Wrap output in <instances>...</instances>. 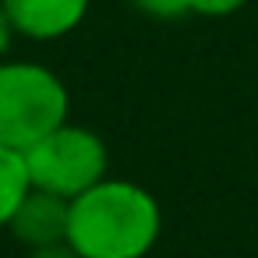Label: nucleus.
<instances>
[{
	"instance_id": "f03ea898",
	"label": "nucleus",
	"mask_w": 258,
	"mask_h": 258,
	"mask_svg": "<svg viewBox=\"0 0 258 258\" xmlns=\"http://www.w3.org/2000/svg\"><path fill=\"white\" fill-rule=\"evenodd\" d=\"M71 96L64 78L36 60H0V145L32 149L68 124Z\"/></svg>"
},
{
	"instance_id": "1a4fd4ad",
	"label": "nucleus",
	"mask_w": 258,
	"mask_h": 258,
	"mask_svg": "<svg viewBox=\"0 0 258 258\" xmlns=\"http://www.w3.org/2000/svg\"><path fill=\"white\" fill-rule=\"evenodd\" d=\"M15 36H18V32H15V25H11V18H8V11H4V4H0V57L11 50Z\"/></svg>"
},
{
	"instance_id": "f257e3e1",
	"label": "nucleus",
	"mask_w": 258,
	"mask_h": 258,
	"mask_svg": "<svg viewBox=\"0 0 258 258\" xmlns=\"http://www.w3.org/2000/svg\"><path fill=\"white\" fill-rule=\"evenodd\" d=\"M163 233L159 198L124 177H106L71 198L68 244L78 258H145Z\"/></svg>"
},
{
	"instance_id": "423d86ee",
	"label": "nucleus",
	"mask_w": 258,
	"mask_h": 258,
	"mask_svg": "<svg viewBox=\"0 0 258 258\" xmlns=\"http://www.w3.org/2000/svg\"><path fill=\"white\" fill-rule=\"evenodd\" d=\"M32 191L29 184V170H25V156L18 149L0 145V226H8L15 209L22 205V198Z\"/></svg>"
},
{
	"instance_id": "6e6552de",
	"label": "nucleus",
	"mask_w": 258,
	"mask_h": 258,
	"mask_svg": "<svg viewBox=\"0 0 258 258\" xmlns=\"http://www.w3.org/2000/svg\"><path fill=\"white\" fill-rule=\"evenodd\" d=\"M131 4H135L142 15H149V18H163V22L187 15V0H131Z\"/></svg>"
},
{
	"instance_id": "0eeeda50",
	"label": "nucleus",
	"mask_w": 258,
	"mask_h": 258,
	"mask_svg": "<svg viewBox=\"0 0 258 258\" xmlns=\"http://www.w3.org/2000/svg\"><path fill=\"white\" fill-rule=\"evenodd\" d=\"M247 0H187V15H202V18H230L237 15Z\"/></svg>"
},
{
	"instance_id": "7ed1b4c3",
	"label": "nucleus",
	"mask_w": 258,
	"mask_h": 258,
	"mask_svg": "<svg viewBox=\"0 0 258 258\" xmlns=\"http://www.w3.org/2000/svg\"><path fill=\"white\" fill-rule=\"evenodd\" d=\"M22 156H25L29 184L36 191H46V195L68 198V202L110 177L106 173L110 170L106 142L96 131L78 127L71 120L60 124L57 131H50L46 138H39Z\"/></svg>"
},
{
	"instance_id": "20e7f679",
	"label": "nucleus",
	"mask_w": 258,
	"mask_h": 258,
	"mask_svg": "<svg viewBox=\"0 0 258 258\" xmlns=\"http://www.w3.org/2000/svg\"><path fill=\"white\" fill-rule=\"evenodd\" d=\"M0 4L22 39L53 43L71 36L85 22L92 0H0Z\"/></svg>"
},
{
	"instance_id": "9d476101",
	"label": "nucleus",
	"mask_w": 258,
	"mask_h": 258,
	"mask_svg": "<svg viewBox=\"0 0 258 258\" xmlns=\"http://www.w3.org/2000/svg\"><path fill=\"white\" fill-rule=\"evenodd\" d=\"M32 258H78L75 254V247L68 244V240H60V244H50V247H39V251H29Z\"/></svg>"
},
{
	"instance_id": "39448f33",
	"label": "nucleus",
	"mask_w": 258,
	"mask_h": 258,
	"mask_svg": "<svg viewBox=\"0 0 258 258\" xmlns=\"http://www.w3.org/2000/svg\"><path fill=\"white\" fill-rule=\"evenodd\" d=\"M68 212H71L68 198H57V195H46V191L32 187L22 198V205L15 209L8 230L18 244H25L29 251H39V247L68 240Z\"/></svg>"
}]
</instances>
